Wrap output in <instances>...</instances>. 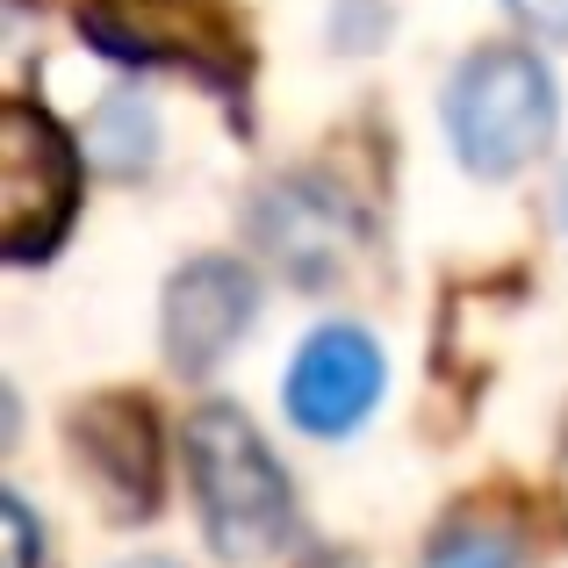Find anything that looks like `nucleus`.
I'll return each mask as SVG.
<instances>
[{
  "label": "nucleus",
  "mask_w": 568,
  "mask_h": 568,
  "mask_svg": "<svg viewBox=\"0 0 568 568\" xmlns=\"http://www.w3.org/2000/svg\"><path fill=\"white\" fill-rule=\"evenodd\" d=\"M80 29L130 65H181L209 87L245 80V43L223 0H87Z\"/></svg>",
  "instance_id": "obj_4"
},
{
  "label": "nucleus",
  "mask_w": 568,
  "mask_h": 568,
  "mask_svg": "<svg viewBox=\"0 0 568 568\" xmlns=\"http://www.w3.org/2000/svg\"><path fill=\"white\" fill-rule=\"evenodd\" d=\"M252 317H260V281H252V266L223 260V252L187 260L181 274L166 281V295H159L166 361L181 367V375H209V367L252 332Z\"/></svg>",
  "instance_id": "obj_6"
},
{
  "label": "nucleus",
  "mask_w": 568,
  "mask_h": 568,
  "mask_svg": "<svg viewBox=\"0 0 568 568\" xmlns=\"http://www.w3.org/2000/svg\"><path fill=\"white\" fill-rule=\"evenodd\" d=\"M72 446L94 468V483L115 497L123 518H152L159 511V483H166V439L159 417L138 396H94L72 410Z\"/></svg>",
  "instance_id": "obj_7"
},
{
  "label": "nucleus",
  "mask_w": 568,
  "mask_h": 568,
  "mask_svg": "<svg viewBox=\"0 0 568 568\" xmlns=\"http://www.w3.org/2000/svg\"><path fill=\"white\" fill-rule=\"evenodd\" d=\"M417 568H518V540L489 518H468V526H446Z\"/></svg>",
  "instance_id": "obj_9"
},
{
  "label": "nucleus",
  "mask_w": 568,
  "mask_h": 568,
  "mask_svg": "<svg viewBox=\"0 0 568 568\" xmlns=\"http://www.w3.org/2000/svg\"><path fill=\"white\" fill-rule=\"evenodd\" d=\"M0 526H8V568H43V532H37V511H29L22 489L0 497Z\"/></svg>",
  "instance_id": "obj_10"
},
{
  "label": "nucleus",
  "mask_w": 568,
  "mask_h": 568,
  "mask_svg": "<svg viewBox=\"0 0 568 568\" xmlns=\"http://www.w3.org/2000/svg\"><path fill=\"white\" fill-rule=\"evenodd\" d=\"M80 216V144L37 101L0 115V260L43 266Z\"/></svg>",
  "instance_id": "obj_3"
},
{
  "label": "nucleus",
  "mask_w": 568,
  "mask_h": 568,
  "mask_svg": "<svg viewBox=\"0 0 568 568\" xmlns=\"http://www.w3.org/2000/svg\"><path fill=\"white\" fill-rule=\"evenodd\" d=\"M252 237L274 266H288L303 288H324L353 260V209L317 181H274L252 202Z\"/></svg>",
  "instance_id": "obj_8"
},
{
  "label": "nucleus",
  "mask_w": 568,
  "mask_h": 568,
  "mask_svg": "<svg viewBox=\"0 0 568 568\" xmlns=\"http://www.w3.org/2000/svg\"><path fill=\"white\" fill-rule=\"evenodd\" d=\"M555 216H561V237H568V166H561V187H555Z\"/></svg>",
  "instance_id": "obj_12"
},
{
  "label": "nucleus",
  "mask_w": 568,
  "mask_h": 568,
  "mask_svg": "<svg viewBox=\"0 0 568 568\" xmlns=\"http://www.w3.org/2000/svg\"><path fill=\"white\" fill-rule=\"evenodd\" d=\"M504 14L532 37H568V0H504Z\"/></svg>",
  "instance_id": "obj_11"
},
{
  "label": "nucleus",
  "mask_w": 568,
  "mask_h": 568,
  "mask_svg": "<svg viewBox=\"0 0 568 568\" xmlns=\"http://www.w3.org/2000/svg\"><path fill=\"white\" fill-rule=\"evenodd\" d=\"M187 483L202 532L223 561H260L288 540L295 526V483L274 460V446L252 432L245 410L202 403L187 417Z\"/></svg>",
  "instance_id": "obj_1"
},
{
  "label": "nucleus",
  "mask_w": 568,
  "mask_h": 568,
  "mask_svg": "<svg viewBox=\"0 0 568 568\" xmlns=\"http://www.w3.org/2000/svg\"><path fill=\"white\" fill-rule=\"evenodd\" d=\"M123 568H173L166 555H138V561H123Z\"/></svg>",
  "instance_id": "obj_13"
},
{
  "label": "nucleus",
  "mask_w": 568,
  "mask_h": 568,
  "mask_svg": "<svg viewBox=\"0 0 568 568\" xmlns=\"http://www.w3.org/2000/svg\"><path fill=\"white\" fill-rule=\"evenodd\" d=\"M382 346L361 332V324H324V332L303 338V353L288 361V382H281V403H288V425L310 432V439H346L375 417L382 403Z\"/></svg>",
  "instance_id": "obj_5"
},
{
  "label": "nucleus",
  "mask_w": 568,
  "mask_h": 568,
  "mask_svg": "<svg viewBox=\"0 0 568 568\" xmlns=\"http://www.w3.org/2000/svg\"><path fill=\"white\" fill-rule=\"evenodd\" d=\"M561 489H568V425H561Z\"/></svg>",
  "instance_id": "obj_14"
},
{
  "label": "nucleus",
  "mask_w": 568,
  "mask_h": 568,
  "mask_svg": "<svg viewBox=\"0 0 568 568\" xmlns=\"http://www.w3.org/2000/svg\"><path fill=\"white\" fill-rule=\"evenodd\" d=\"M446 144L475 181H511L555 138V72L526 51V43H489L446 80Z\"/></svg>",
  "instance_id": "obj_2"
}]
</instances>
